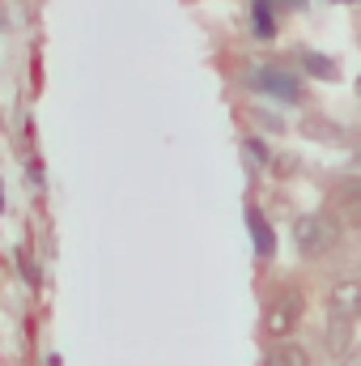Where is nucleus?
Listing matches in <instances>:
<instances>
[{
  "instance_id": "obj_15",
  "label": "nucleus",
  "mask_w": 361,
  "mask_h": 366,
  "mask_svg": "<svg viewBox=\"0 0 361 366\" xmlns=\"http://www.w3.org/2000/svg\"><path fill=\"white\" fill-rule=\"evenodd\" d=\"M357 239H361V230H357Z\"/></svg>"
},
{
  "instance_id": "obj_5",
  "label": "nucleus",
  "mask_w": 361,
  "mask_h": 366,
  "mask_svg": "<svg viewBox=\"0 0 361 366\" xmlns=\"http://www.w3.org/2000/svg\"><path fill=\"white\" fill-rule=\"evenodd\" d=\"M251 86L272 94V98H285V102H293V98L302 94L298 77H289V73H280V69H255V73H251Z\"/></svg>"
},
{
  "instance_id": "obj_10",
  "label": "nucleus",
  "mask_w": 361,
  "mask_h": 366,
  "mask_svg": "<svg viewBox=\"0 0 361 366\" xmlns=\"http://www.w3.org/2000/svg\"><path fill=\"white\" fill-rule=\"evenodd\" d=\"M264 366H310V354L302 345H272Z\"/></svg>"
},
{
  "instance_id": "obj_11",
  "label": "nucleus",
  "mask_w": 361,
  "mask_h": 366,
  "mask_svg": "<svg viewBox=\"0 0 361 366\" xmlns=\"http://www.w3.org/2000/svg\"><path fill=\"white\" fill-rule=\"evenodd\" d=\"M272 30H276V21L268 17V0H260V4H255V34H264V39H268Z\"/></svg>"
},
{
  "instance_id": "obj_12",
  "label": "nucleus",
  "mask_w": 361,
  "mask_h": 366,
  "mask_svg": "<svg viewBox=\"0 0 361 366\" xmlns=\"http://www.w3.org/2000/svg\"><path fill=\"white\" fill-rule=\"evenodd\" d=\"M247 149H251V158H255V162H268V149H264V141H260V137H247Z\"/></svg>"
},
{
  "instance_id": "obj_1",
  "label": "nucleus",
  "mask_w": 361,
  "mask_h": 366,
  "mask_svg": "<svg viewBox=\"0 0 361 366\" xmlns=\"http://www.w3.org/2000/svg\"><path fill=\"white\" fill-rule=\"evenodd\" d=\"M293 247L306 256V260H323L340 247V226L323 213H306L293 222Z\"/></svg>"
},
{
  "instance_id": "obj_7",
  "label": "nucleus",
  "mask_w": 361,
  "mask_h": 366,
  "mask_svg": "<svg viewBox=\"0 0 361 366\" xmlns=\"http://www.w3.org/2000/svg\"><path fill=\"white\" fill-rule=\"evenodd\" d=\"M323 345H327V354H332L336 362L349 358V354H353V324L340 320V315H332V320H327V332H323Z\"/></svg>"
},
{
  "instance_id": "obj_6",
  "label": "nucleus",
  "mask_w": 361,
  "mask_h": 366,
  "mask_svg": "<svg viewBox=\"0 0 361 366\" xmlns=\"http://www.w3.org/2000/svg\"><path fill=\"white\" fill-rule=\"evenodd\" d=\"M298 132H302L306 141H323V145H340V141H345V128L332 124L327 115H302Z\"/></svg>"
},
{
  "instance_id": "obj_3",
  "label": "nucleus",
  "mask_w": 361,
  "mask_h": 366,
  "mask_svg": "<svg viewBox=\"0 0 361 366\" xmlns=\"http://www.w3.org/2000/svg\"><path fill=\"white\" fill-rule=\"evenodd\" d=\"M332 204H336V217H340V226H349V230H361V179H340L332 187Z\"/></svg>"
},
{
  "instance_id": "obj_13",
  "label": "nucleus",
  "mask_w": 361,
  "mask_h": 366,
  "mask_svg": "<svg viewBox=\"0 0 361 366\" xmlns=\"http://www.w3.org/2000/svg\"><path fill=\"white\" fill-rule=\"evenodd\" d=\"M255 115H260V124H264V128H272V132H285V124H280L276 115H268V111H255Z\"/></svg>"
},
{
  "instance_id": "obj_2",
  "label": "nucleus",
  "mask_w": 361,
  "mask_h": 366,
  "mask_svg": "<svg viewBox=\"0 0 361 366\" xmlns=\"http://www.w3.org/2000/svg\"><path fill=\"white\" fill-rule=\"evenodd\" d=\"M298 320H302V302H298L293 294L272 298L268 311H264V328H268V337H289V332L298 328Z\"/></svg>"
},
{
  "instance_id": "obj_9",
  "label": "nucleus",
  "mask_w": 361,
  "mask_h": 366,
  "mask_svg": "<svg viewBox=\"0 0 361 366\" xmlns=\"http://www.w3.org/2000/svg\"><path fill=\"white\" fill-rule=\"evenodd\" d=\"M247 226H251V239H255V252L268 260L272 252H276V234H272L268 217L260 213V209H247Z\"/></svg>"
},
{
  "instance_id": "obj_14",
  "label": "nucleus",
  "mask_w": 361,
  "mask_h": 366,
  "mask_svg": "<svg viewBox=\"0 0 361 366\" xmlns=\"http://www.w3.org/2000/svg\"><path fill=\"white\" fill-rule=\"evenodd\" d=\"M345 366H361V350H357V354H349V358H345Z\"/></svg>"
},
{
  "instance_id": "obj_4",
  "label": "nucleus",
  "mask_w": 361,
  "mask_h": 366,
  "mask_svg": "<svg viewBox=\"0 0 361 366\" xmlns=\"http://www.w3.org/2000/svg\"><path fill=\"white\" fill-rule=\"evenodd\" d=\"M327 311L340 320H361V281H336L327 290Z\"/></svg>"
},
{
  "instance_id": "obj_8",
  "label": "nucleus",
  "mask_w": 361,
  "mask_h": 366,
  "mask_svg": "<svg viewBox=\"0 0 361 366\" xmlns=\"http://www.w3.org/2000/svg\"><path fill=\"white\" fill-rule=\"evenodd\" d=\"M298 64H302L306 77H315V81H336V77H340V64H336L332 56H323V51H310V47L298 51Z\"/></svg>"
}]
</instances>
